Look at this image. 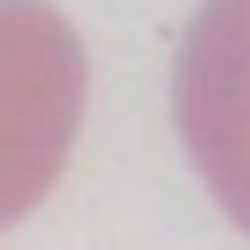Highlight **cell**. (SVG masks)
Wrapping results in <instances>:
<instances>
[{
	"mask_svg": "<svg viewBox=\"0 0 250 250\" xmlns=\"http://www.w3.org/2000/svg\"><path fill=\"white\" fill-rule=\"evenodd\" d=\"M85 43L49 0H0V232L24 220L73 153Z\"/></svg>",
	"mask_w": 250,
	"mask_h": 250,
	"instance_id": "6da1fadb",
	"label": "cell"
},
{
	"mask_svg": "<svg viewBox=\"0 0 250 250\" xmlns=\"http://www.w3.org/2000/svg\"><path fill=\"white\" fill-rule=\"evenodd\" d=\"M171 110L202 183L250 232V0H208L189 19Z\"/></svg>",
	"mask_w": 250,
	"mask_h": 250,
	"instance_id": "7a4b0ae2",
	"label": "cell"
}]
</instances>
